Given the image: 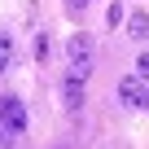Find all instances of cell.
Returning <instances> with one entry per match:
<instances>
[{
	"mask_svg": "<svg viewBox=\"0 0 149 149\" xmlns=\"http://www.w3.org/2000/svg\"><path fill=\"white\" fill-rule=\"evenodd\" d=\"M66 61H70L66 74H74V79H88V74H92V40L84 31H74L66 40Z\"/></svg>",
	"mask_w": 149,
	"mask_h": 149,
	"instance_id": "1",
	"label": "cell"
},
{
	"mask_svg": "<svg viewBox=\"0 0 149 149\" xmlns=\"http://www.w3.org/2000/svg\"><path fill=\"white\" fill-rule=\"evenodd\" d=\"M118 101L132 105V110H149V79H140V74H123V79H118Z\"/></svg>",
	"mask_w": 149,
	"mask_h": 149,
	"instance_id": "2",
	"label": "cell"
},
{
	"mask_svg": "<svg viewBox=\"0 0 149 149\" xmlns=\"http://www.w3.org/2000/svg\"><path fill=\"white\" fill-rule=\"evenodd\" d=\"M0 123H5L13 136L26 132V105H22V97H0Z\"/></svg>",
	"mask_w": 149,
	"mask_h": 149,
	"instance_id": "3",
	"label": "cell"
},
{
	"mask_svg": "<svg viewBox=\"0 0 149 149\" xmlns=\"http://www.w3.org/2000/svg\"><path fill=\"white\" fill-rule=\"evenodd\" d=\"M127 35L132 40H149V13L145 9H132L127 13Z\"/></svg>",
	"mask_w": 149,
	"mask_h": 149,
	"instance_id": "4",
	"label": "cell"
},
{
	"mask_svg": "<svg viewBox=\"0 0 149 149\" xmlns=\"http://www.w3.org/2000/svg\"><path fill=\"white\" fill-rule=\"evenodd\" d=\"M136 74H140V79H149V53H140V57H136Z\"/></svg>",
	"mask_w": 149,
	"mask_h": 149,
	"instance_id": "8",
	"label": "cell"
},
{
	"mask_svg": "<svg viewBox=\"0 0 149 149\" xmlns=\"http://www.w3.org/2000/svg\"><path fill=\"white\" fill-rule=\"evenodd\" d=\"M66 5H70V13H79V9L88 5V0H66Z\"/></svg>",
	"mask_w": 149,
	"mask_h": 149,
	"instance_id": "10",
	"label": "cell"
},
{
	"mask_svg": "<svg viewBox=\"0 0 149 149\" xmlns=\"http://www.w3.org/2000/svg\"><path fill=\"white\" fill-rule=\"evenodd\" d=\"M5 70H9V61H0V74H5Z\"/></svg>",
	"mask_w": 149,
	"mask_h": 149,
	"instance_id": "11",
	"label": "cell"
},
{
	"mask_svg": "<svg viewBox=\"0 0 149 149\" xmlns=\"http://www.w3.org/2000/svg\"><path fill=\"white\" fill-rule=\"evenodd\" d=\"M105 18H110V26H123V18H127V13H123V5H110V13H105Z\"/></svg>",
	"mask_w": 149,
	"mask_h": 149,
	"instance_id": "7",
	"label": "cell"
},
{
	"mask_svg": "<svg viewBox=\"0 0 149 149\" xmlns=\"http://www.w3.org/2000/svg\"><path fill=\"white\" fill-rule=\"evenodd\" d=\"M66 105L70 110L84 105V79H74V74H66Z\"/></svg>",
	"mask_w": 149,
	"mask_h": 149,
	"instance_id": "5",
	"label": "cell"
},
{
	"mask_svg": "<svg viewBox=\"0 0 149 149\" xmlns=\"http://www.w3.org/2000/svg\"><path fill=\"white\" fill-rule=\"evenodd\" d=\"M0 61H13V35L0 31Z\"/></svg>",
	"mask_w": 149,
	"mask_h": 149,
	"instance_id": "6",
	"label": "cell"
},
{
	"mask_svg": "<svg viewBox=\"0 0 149 149\" xmlns=\"http://www.w3.org/2000/svg\"><path fill=\"white\" fill-rule=\"evenodd\" d=\"M0 149H13V132H9L5 123H0Z\"/></svg>",
	"mask_w": 149,
	"mask_h": 149,
	"instance_id": "9",
	"label": "cell"
}]
</instances>
